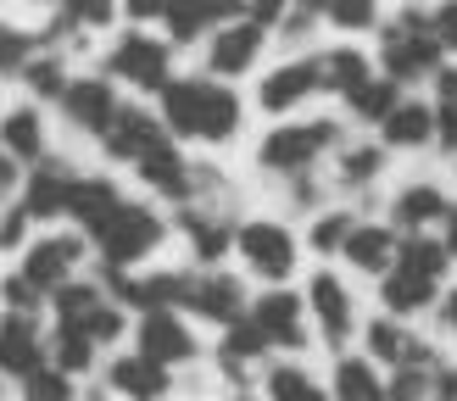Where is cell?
<instances>
[{
    "label": "cell",
    "instance_id": "obj_1",
    "mask_svg": "<svg viewBox=\"0 0 457 401\" xmlns=\"http://www.w3.org/2000/svg\"><path fill=\"white\" fill-rule=\"evenodd\" d=\"M446 67V51L436 45V34H429V12L419 6V0H407V6L379 22V73L396 78L402 89L407 84H436Z\"/></svg>",
    "mask_w": 457,
    "mask_h": 401
},
{
    "label": "cell",
    "instance_id": "obj_2",
    "mask_svg": "<svg viewBox=\"0 0 457 401\" xmlns=\"http://www.w3.org/2000/svg\"><path fill=\"white\" fill-rule=\"evenodd\" d=\"M340 151V123L335 118H307V123H279L273 134H262V145H257V162L268 173H312L318 168V156H329Z\"/></svg>",
    "mask_w": 457,
    "mask_h": 401
},
{
    "label": "cell",
    "instance_id": "obj_3",
    "mask_svg": "<svg viewBox=\"0 0 457 401\" xmlns=\"http://www.w3.org/2000/svg\"><path fill=\"white\" fill-rule=\"evenodd\" d=\"M89 240L101 245V257L112 267H123V262H140L156 240H162V217H156L151 207H129V200H118L96 229H89Z\"/></svg>",
    "mask_w": 457,
    "mask_h": 401
},
{
    "label": "cell",
    "instance_id": "obj_4",
    "mask_svg": "<svg viewBox=\"0 0 457 401\" xmlns=\"http://www.w3.org/2000/svg\"><path fill=\"white\" fill-rule=\"evenodd\" d=\"M307 312H312V323H318V340H324L335 356L352 346L357 307H352V290H346V279H340L335 267H318V274L307 279Z\"/></svg>",
    "mask_w": 457,
    "mask_h": 401
},
{
    "label": "cell",
    "instance_id": "obj_5",
    "mask_svg": "<svg viewBox=\"0 0 457 401\" xmlns=\"http://www.w3.org/2000/svg\"><path fill=\"white\" fill-rule=\"evenodd\" d=\"M362 356H374L379 368H391V373H402V368H429V363H441V351L424 340V334L413 329V323H402V318H369L362 323Z\"/></svg>",
    "mask_w": 457,
    "mask_h": 401
},
{
    "label": "cell",
    "instance_id": "obj_6",
    "mask_svg": "<svg viewBox=\"0 0 457 401\" xmlns=\"http://www.w3.org/2000/svg\"><path fill=\"white\" fill-rule=\"evenodd\" d=\"M235 245H240V257L251 274H262V279H290V267H295V234L285 229V223H273V217H251L235 229Z\"/></svg>",
    "mask_w": 457,
    "mask_h": 401
},
{
    "label": "cell",
    "instance_id": "obj_7",
    "mask_svg": "<svg viewBox=\"0 0 457 401\" xmlns=\"http://www.w3.org/2000/svg\"><path fill=\"white\" fill-rule=\"evenodd\" d=\"M452 212V195L436 184V178H413V184H402L391 195V212H385V223L402 234V240H413V234H429V229H441Z\"/></svg>",
    "mask_w": 457,
    "mask_h": 401
},
{
    "label": "cell",
    "instance_id": "obj_8",
    "mask_svg": "<svg viewBox=\"0 0 457 401\" xmlns=\"http://www.w3.org/2000/svg\"><path fill=\"white\" fill-rule=\"evenodd\" d=\"M251 323L262 329L268 346L302 351V346H307V296H295V290L273 284L268 296H257V307H251Z\"/></svg>",
    "mask_w": 457,
    "mask_h": 401
},
{
    "label": "cell",
    "instance_id": "obj_9",
    "mask_svg": "<svg viewBox=\"0 0 457 401\" xmlns=\"http://www.w3.org/2000/svg\"><path fill=\"white\" fill-rule=\"evenodd\" d=\"M312 95H324V67H318V56H295L285 67H273L262 78V89H257L262 111H290V106H302Z\"/></svg>",
    "mask_w": 457,
    "mask_h": 401
},
{
    "label": "cell",
    "instance_id": "obj_10",
    "mask_svg": "<svg viewBox=\"0 0 457 401\" xmlns=\"http://www.w3.org/2000/svg\"><path fill=\"white\" fill-rule=\"evenodd\" d=\"M112 73L129 78V84H140V89H168V45H156L145 34H123L118 45H112Z\"/></svg>",
    "mask_w": 457,
    "mask_h": 401
},
{
    "label": "cell",
    "instance_id": "obj_11",
    "mask_svg": "<svg viewBox=\"0 0 457 401\" xmlns=\"http://www.w3.org/2000/svg\"><path fill=\"white\" fill-rule=\"evenodd\" d=\"M396 251H402V234L391 229V223H357L340 257H346V267H357L362 279L379 284V279L396 267Z\"/></svg>",
    "mask_w": 457,
    "mask_h": 401
},
{
    "label": "cell",
    "instance_id": "obj_12",
    "mask_svg": "<svg viewBox=\"0 0 457 401\" xmlns=\"http://www.w3.org/2000/svg\"><path fill=\"white\" fill-rule=\"evenodd\" d=\"M379 307H385V318L413 323L419 312H436V307H441V284L407 274V267H391V274L379 279Z\"/></svg>",
    "mask_w": 457,
    "mask_h": 401
},
{
    "label": "cell",
    "instance_id": "obj_13",
    "mask_svg": "<svg viewBox=\"0 0 457 401\" xmlns=\"http://www.w3.org/2000/svg\"><path fill=\"white\" fill-rule=\"evenodd\" d=\"M329 396H335V401H391V379L379 373L374 356L340 351L335 368H329Z\"/></svg>",
    "mask_w": 457,
    "mask_h": 401
},
{
    "label": "cell",
    "instance_id": "obj_14",
    "mask_svg": "<svg viewBox=\"0 0 457 401\" xmlns=\"http://www.w3.org/2000/svg\"><path fill=\"white\" fill-rule=\"evenodd\" d=\"M162 140H168L162 123H151V111H140V106H118V118H112L106 134H101L106 156H129V162H140V156L156 151Z\"/></svg>",
    "mask_w": 457,
    "mask_h": 401
},
{
    "label": "cell",
    "instance_id": "obj_15",
    "mask_svg": "<svg viewBox=\"0 0 457 401\" xmlns=\"http://www.w3.org/2000/svg\"><path fill=\"white\" fill-rule=\"evenodd\" d=\"M190 307L201 312V318L223 323V329H235V323L251 318V312H245V290H240L235 274H201L195 290H190Z\"/></svg>",
    "mask_w": 457,
    "mask_h": 401
},
{
    "label": "cell",
    "instance_id": "obj_16",
    "mask_svg": "<svg viewBox=\"0 0 457 401\" xmlns=\"http://www.w3.org/2000/svg\"><path fill=\"white\" fill-rule=\"evenodd\" d=\"M379 145L385 151H424V145H436V106L407 95L391 118L379 123Z\"/></svg>",
    "mask_w": 457,
    "mask_h": 401
},
{
    "label": "cell",
    "instance_id": "obj_17",
    "mask_svg": "<svg viewBox=\"0 0 457 401\" xmlns=\"http://www.w3.org/2000/svg\"><path fill=\"white\" fill-rule=\"evenodd\" d=\"M39 356H45V346H39L34 318H29V312H6V318H0V373L29 379V373L45 368Z\"/></svg>",
    "mask_w": 457,
    "mask_h": 401
},
{
    "label": "cell",
    "instance_id": "obj_18",
    "mask_svg": "<svg viewBox=\"0 0 457 401\" xmlns=\"http://www.w3.org/2000/svg\"><path fill=\"white\" fill-rule=\"evenodd\" d=\"M140 356H151V363H190L195 356V340H190V329L173 318V312H145L140 318Z\"/></svg>",
    "mask_w": 457,
    "mask_h": 401
},
{
    "label": "cell",
    "instance_id": "obj_19",
    "mask_svg": "<svg viewBox=\"0 0 457 401\" xmlns=\"http://www.w3.org/2000/svg\"><path fill=\"white\" fill-rule=\"evenodd\" d=\"M84 251L79 234H56V240H39L29 257H22V279H34L39 290H62L67 274H73V262Z\"/></svg>",
    "mask_w": 457,
    "mask_h": 401
},
{
    "label": "cell",
    "instance_id": "obj_20",
    "mask_svg": "<svg viewBox=\"0 0 457 401\" xmlns=\"http://www.w3.org/2000/svg\"><path fill=\"white\" fill-rule=\"evenodd\" d=\"M257 51H262V29H257V22H228V29L212 34L207 61H212L218 78H240L245 67L257 61Z\"/></svg>",
    "mask_w": 457,
    "mask_h": 401
},
{
    "label": "cell",
    "instance_id": "obj_21",
    "mask_svg": "<svg viewBox=\"0 0 457 401\" xmlns=\"http://www.w3.org/2000/svg\"><path fill=\"white\" fill-rule=\"evenodd\" d=\"M62 111H67V118H73L79 128L106 134V123L118 118V101H112L106 78H73V84L62 89Z\"/></svg>",
    "mask_w": 457,
    "mask_h": 401
},
{
    "label": "cell",
    "instance_id": "obj_22",
    "mask_svg": "<svg viewBox=\"0 0 457 401\" xmlns=\"http://www.w3.org/2000/svg\"><path fill=\"white\" fill-rule=\"evenodd\" d=\"M318 67H324V95H340V101L374 78V56L362 45H329V51H318Z\"/></svg>",
    "mask_w": 457,
    "mask_h": 401
},
{
    "label": "cell",
    "instance_id": "obj_23",
    "mask_svg": "<svg viewBox=\"0 0 457 401\" xmlns=\"http://www.w3.org/2000/svg\"><path fill=\"white\" fill-rule=\"evenodd\" d=\"M67 190H73V173L62 162H39L29 173V184H22V212L29 217H56V212H67Z\"/></svg>",
    "mask_w": 457,
    "mask_h": 401
},
{
    "label": "cell",
    "instance_id": "obj_24",
    "mask_svg": "<svg viewBox=\"0 0 457 401\" xmlns=\"http://www.w3.org/2000/svg\"><path fill=\"white\" fill-rule=\"evenodd\" d=\"M240 134V95L223 89L218 78H201V123H195V140H228Z\"/></svg>",
    "mask_w": 457,
    "mask_h": 401
},
{
    "label": "cell",
    "instance_id": "obj_25",
    "mask_svg": "<svg viewBox=\"0 0 457 401\" xmlns=\"http://www.w3.org/2000/svg\"><path fill=\"white\" fill-rule=\"evenodd\" d=\"M106 379H112V390H123L129 401H162L168 396V368L151 363V356H118Z\"/></svg>",
    "mask_w": 457,
    "mask_h": 401
},
{
    "label": "cell",
    "instance_id": "obj_26",
    "mask_svg": "<svg viewBox=\"0 0 457 401\" xmlns=\"http://www.w3.org/2000/svg\"><path fill=\"white\" fill-rule=\"evenodd\" d=\"M391 401H452V363L441 356V363H429V368L391 373Z\"/></svg>",
    "mask_w": 457,
    "mask_h": 401
},
{
    "label": "cell",
    "instance_id": "obj_27",
    "mask_svg": "<svg viewBox=\"0 0 457 401\" xmlns=\"http://www.w3.org/2000/svg\"><path fill=\"white\" fill-rule=\"evenodd\" d=\"M385 145H374V140H362V145H340L335 151V184L340 190H369L374 178L385 173Z\"/></svg>",
    "mask_w": 457,
    "mask_h": 401
},
{
    "label": "cell",
    "instance_id": "obj_28",
    "mask_svg": "<svg viewBox=\"0 0 457 401\" xmlns=\"http://www.w3.org/2000/svg\"><path fill=\"white\" fill-rule=\"evenodd\" d=\"M402 101H407V95H402V84H396V78H385V73H374L362 89H352V95H346V111H352L357 123H374V128H379Z\"/></svg>",
    "mask_w": 457,
    "mask_h": 401
},
{
    "label": "cell",
    "instance_id": "obj_29",
    "mask_svg": "<svg viewBox=\"0 0 457 401\" xmlns=\"http://www.w3.org/2000/svg\"><path fill=\"white\" fill-rule=\"evenodd\" d=\"M396 267H407V274H419V279H446L452 274V251H446V240L441 234H413V240H402V251H396Z\"/></svg>",
    "mask_w": 457,
    "mask_h": 401
},
{
    "label": "cell",
    "instance_id": "obj_30",
    "mask_svg": "<svg viewBox=\"0 0 457 401\" xmlns=\"http://www.w3.org/2000/svg\"><path fill=\"white\" fill-rule=\"evenodd\" d=\"M268 401H335L329 385L318 373H307L302 363H273L268 368Z\"/></svg>",
    "mask_w": 457,
    "mask_h": 401
},
{
    "label": "cell",
    "instance_id": "obj_31",
    "mask_svg": "<svg viewBox=\"0 0 457 401\" xmlns=\"http://www.w3.org/2000/svg\"><path fill=\"white\" fill-rule=\"evenodd\" d=\"M190 290H195V279H185V274H151L129 290V301L145 312H173V307H190Z\"/></svg>",
    "mask_w": 457,
    "mask_h": 401
},
{
    "label": "cell",
    "instance_id": "obj_32",
    "mask_svg": "<svg viewBox=\"0 0 457 401\" xmlns=\"http://www.w3.org/2000/svg\"><path fill=\"white\" fill-rule=\"evenodd\" d=\"M140 173H145V184H151V190H162V195H173V200H185V195H190V173H185V162H179V151H173L168 140L140 156Z\"/></svg>",
    "mask_w": 457,
    "mask_h": 401
},
{
    "label": "cell",
    "instance_id": "obj_33",
    "mask_svg": "<svg viewBox=\"0 0 457 401\" xmlns=\"http://www.w3.org/2000/svg\"><path fill=\"white\" fill-rule=\"evenodd\" d=\"M162 123L173 134H190V140H195V123H201V78H173L162 89Z\"/></svg>",
    "mask_w": 457,
    "mask_h": 401
},
{
    "label": "cell",
    "instance_id": "obj_34",
    "mask_svg": "<svg viewBox=\"0 0 457 401\" xmlns=\"http://www.w3.org/2000/svg\"><path fill=\"white\" fill-rule=\"evenodd\" d=\"M118 207V190H112V178H73V190H67V212H73L84 229H96V223Z\"/></svg>",
    "mask_w": 457,
    "mask_h": 401
},
{
    "label": "cell",
    "instance_id": "obj_35",
    "mask_svg": "<svg viewBox=\"0 0 457 401\" xmlns=\"http://www.w3.org/2000/svg\"><path fill=\"white\" fill-rule=\"evenodd\" d=\"M0 145H6V156H17V162H39L45 134H39V118L29 106H17V111L0 118Z\"/></svg>",
    "mask_w": 457,
    "mask_h": 401
},
{
    "label": "cell",
    "instance_id": "obj_36",
    "mask_svg": "<svg viewBox=\"0 0 457 401\" xmlns=\"http://www.w3.org/2000/svg\"><path fill=\"white\" fill-rule=\"evenodd\" d=\"M357 223H362V217H357V212H346V207H324V212L312 217V229H307V245H312L318 257H340Z\"/></svg>",
    "mask_w": 457,
    "mask_h": 401
},
{
    "label": "cell",
    "instance_id": "obj_37",
    "mask_svg": "<svg viewBox=\"0 0 457 401\" xmlns=\"http://www.w3.org/2000/svg\"><path fill=\"white\" fill-rule=\"evenodd\" d=\"M223 29V17H218V0H173V12H168V34L179 45H190L201 34H212Z\"/></svg>",
    "mask_w": 457,
    "mask_h": 401
},
{
    "label": "cell",
    "instance_id": "obj_38",
    "mask_svg": "<svg viewBox=\"0 0 457 401\" xmlns=\"http://www.w3.org/2000/svg\"><path fill=\"white\" fill-rule=\"evenodd\" d=\"M436 151L457 156V67H441L436 78Z\"/></svg>",
    "mask_w": 457,
    "mask_h": 401
},
{
    "label": "cell",
    "instance_id": "obj_39",
    "mask_svg": "<svg viewBox=\"0 0 457 401\" xmlns=\"http://www.w3.org/2000/svg\"><path fill=\"white\" fill-rule=\"evenodd\" d=\"M185 234H190L201 262H218L228 245H235V229H223L218 217H201V212H185Z\"/></svg>",
    "mask_w": 457,
    "mask_h": 401
},
{
    "label": "cell",
    "instance_id": "obj_40",
    "mask_svg": "<svg viewBox=\"0 0 457 401\" xmlns=\"http://www.w3.org/2000/svg\"><path fill=\"white\" fill-rule=\"evenodd\" d=\"M379 17H385L379 0H329V29L340 34H369L379 29Z\"/></svg>",
    "mask_w": 457,
    "mask_h": 401
},
{
    "label": "cell",
    "instance_id": "obj_41",
    "mask_svg": "<svg viewBox=\"0 0 457 401\" xmlns=\"http://www.w3.org/2000/svg\"><path fill=\"white\" fill-rule=\"evenodd\" d=\"M96 307H101V296L89 284H62L56 290V318H62V329H84Z\"/></svg>",
    "mask_w": 457,
    "mask_h": 401
},
{
    "label": "cell",
    "instance_id": "obj_42",
    "mask_svg": "<svg viewBox=\"0 0 457 401\" xmlns=\"http://www.w3.org/2000/svg\"><path fill=\"white\" fill-rule=\"evenodd\" d=\"M22 401H73V373L62 368H39L22 379Z\"/></svg>",
    "mask_w": 457,
    "mask_h": 401
},
{
    "label": "cell",
    "instance_id": "obj_43",
    "mask_svg": "<svg viewBox=\"0 0 457 401\" xmlns=\"http://www.w3.org/2000/svg\"><path fill=\"white\" fill-rule=\"evenodd\" d=\"M89 351H96V340H89L84 329H62V334H56V368H62V373H84L89 363H96Z\"/></svg>",
    "mask_w": 457,
    "mask_h": 401
},
{
    "label": "cell",
    "instance_id": "obj_44",
    "mask_svg": "<svg viewBox=\"0 0 457 401\" xmlns=\"http://www.w3.org/2000/svg\"><path fill=\"white\" fill-rule=\"evenodd\" d=\"M22 78H29V89H39V95H51V101H62V89L73 84L62 73V56H39V61H29L22 67Z\"/></svg>",
    "mask_w": 457,
    "mask_h": 401
},
{
    "label": "cell",
    "instance_id": "obj_45",
    "mask_svg": "<svg viewBox=\"0 0 457 401\" xmlns=\"http://www.w3.org/2000/svg\"><path fill=\"white\" fill-rule=\"evenodd\" d=\"M29 45H39V39L0 22V73H17V67H29Z\"/></svg>",
    "mask_w": 457,
    "mask_h": 401
},
{
    "label": "cell",
    "instance_id": "obj_46",
    "mask_svg": "<svg viewBox=\"0 0 457 401\" xmlns=\"http://www.w3.org/2000/svg\"><path fill=\"white\" fill-rule=\"evenodd\" d=\"M429 34H436L446 56H457V0H436L429 6Z\"/></svg>",
    "mask_w": 457,
    "mask_h": 401
},
{
    "label": "cell",
    "instance_id": "obj_47",
    "mask_svg": "<svg viewBox=\"0 0 457 401\" xmlns=\"http://www.w3.org/2000/svg\"><path fill=\"white\" fill-rule=\"evenodd\" d=\"M62 17H73L79 29H106V22H112V0H62Z\"/></svg>",
    "mask_w": 457,
    "mask_h": 401
},
{
    "label": "cell",
    "instance_id": "obj_48",
    "mask_svg": "<svg viewBox=\"0 0 457 401\" xmlns=\"http://www.w3.org/2000/svg\"><path fill=\"white\" fill-rule=\"evenodd\" d=\"M290 17V0H245V22H257V29H279V22Z\"/></svg>",
    "mask_w": 457,
    "mask_h": 401
},
{
    "label": "cell",
    "instance_id": "obj_49",
    "mask_svg": "<svg viewBox=\"0 0 457 401\" xmlns=\"http://www.w3.org/2000/svg\"><path fill=\"white\" fill-rule=\"evenodd\" d=\"M84 334H89V340H118V334H123L118 307H96V312H89V323H84Z\"/></svg>",
    "mask_w": 457,
    "mask_h": 401
},
{
    "label": "cell",
    "instance_id": "obj_50",
    "mask_svg": "<svg viewBox=\"0 0 457 401\" xmlns=\"http://www.w3.org/2000/svg\"><path fill=\"white\" fill-rule=\"evenodd\" d=\"M0 296L12 301V312H29V307L39 301V284H34V279H22V274H12L6 284H0Z\"/></svg>",
    "mask_w": 457,
    "mask_h": 401
},
{
    "label": "cell",
    "instance_id": "obj_51",
    "mask_svg": "<svg viewBox=\"0 0 457 401\" xmlns=\"http://www.w3.org/2000/svg\"><path fill=\"white\" fill-rule=\"evenodd\" d=\"M22 229H29V212H22V207H12L6 217H0V251H12V245L22 240Z\"/></svg>",
    "mask_w": 457,
    "mask_h": 401
},
{
    "label": "cell",
    "instance_id": "obj_52",
    "mask_svg": "<svg viewBox=\"0 0 457 401\" xmlns=\"http://www.w3.org/2000/svg\"><path fill=\"white\" fill-rule=\"evenodd\" d=\"M123 12H129L134 22H145V17H168L173 0H123Z\"/></svg>",
    "mask_w": 457,
    "mask_h": 401
},
{
    "label": "cell",
    "instance_id": "obj_53",
    "mask_svg": "<svg viewBox=\"0 0 457 401\" xmlns=\"http://www.w3.org/2000/svg\"><path fill=\"white\" fill-rule=\"evenodd\" d=\"M436 318H441V329H446V334H457V284H452V290H441Z\"/></svg>",
    "mask_w": 457,
    "mask_h": 401
},
{
    "label": "cell",
    "instance_id": "obj_54",
    "mask_svg": "<svg viewBox=\"0 0 457 401\" xmlns=\"http://www.w3.org/2000/svg\"><path fill=\"white\" fill-rule=\"evenodd\" d=\"M441 240H446V251H452V262H457V207H452L446 223H441Z\"/></svg>",
    "mask_w": 457,
    "mask_h": 401
},
{
    "label": "cell",
    "instance_id": "obj_55",
    "mask_svg": "<svg viewBox=\"0 0 457 401\" xmlns=\"http://www.w3.org/2000/svg\"><path fill=\"white\" fill-rule=\"evenodd\" d=\"M12 178H17V168H12V156H0V195L12 190Z\"/></svg>",
    "mask_w": 457,
    "mask_h": 401
},
{
    "label": "cell",
    "instance_id": "obj_56",
    "mask_svg": "<svg viewBox=\"0 0 457 401\" xmlns=\"http://www.w3.org/2000/svg\"><path fill=\"white\" fill-rule=\"evenodd\" d=\"M452 401H457V363H452Z\"/></svg>",
    "mask_w": 457,
    "mask_h": 401
}]
</instances>
